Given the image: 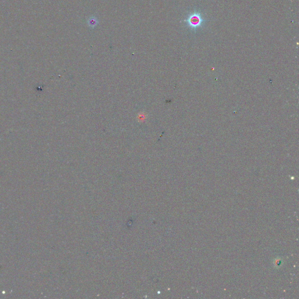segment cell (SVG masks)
I'll use <instances>...</instances> for the list:
<instances>
[{
	"label": "cell",
	"instance_id": "cell-1",
	"mask_svg": "<svg viewBox=\"0 0 299 299\" xmlns=\"http://www.w3.org/2000/svg\"><path fill=\"white\" fill-rule=\"evenodd\" d=\"M204 21L205 20L203 18L202 15L197 11L191 13L188 15L187 19H185V22H187L188 27L195 30L200 28Z\"/></svg>",
	"mask_w": 299,
	"mask_h": 299
}]
</instances>
